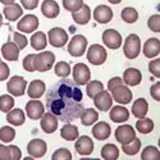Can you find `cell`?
I'll return each instance as SVG.
<instances>
[{
	"label": "cell",
	"instance_id": "52",
	"mask_svg": "<svg viewBox=\"0 0 160 160\" xmlns=\"http://www.w3.org/2000/svg\"><path fill=\"white\" fill-rule=\"evenodd\" d=\"M0 160H10V149H9V146L0 145Z\"/></svg>",
	"mask_w": 160,
	"mask_h": 160
},
{
	"label": "cell",
	"instance_id": "5",
	"mask_svg": "<svg viewBox=\"0 0 160 160\" xmlns=\"http://www.w3.org/2000/svg\"><path fill=\"white\" fill-rule=\"evenodd\" d=\"M87 40L82 35H76L72 37L71 42L68 44V52L72 57H82L86 51Z\"/></svg>",
	"mask_w": 160,
	"mask_h": 160
},
{
	"label": "cell",
	"instance_id": "30",
	"mask_svg": "<svg viewBox=\"0 0 160 160\" xmlns=\"http://www.w3.org/2000/svg\"><path fill=\"white\" fill-rule=\"evenodd\" d=\"M4 16L8 21H17L22 14H23V9L19 4H10V5H7L4 8Z\"/></svg>",
	"mask_w": 160,
	"mask_h": 160
},
{
	"label": "cell",
	"instance_id": "50",
	"mask_svg": "<svg viewBox=\"0 0 160 160\" xmlns=\"http://www.w3.org/2000/svg\"><path fill=\"white\" fill-rule=\"evenodd\" d=\"M21 4L24 9L32 10L38 5V0H21Z\"/></svg>",
	"mask_w": 160,
	"mask_h": 160
},
{
	"label": "cell",
	"instance_id": "17",
	"mask_svg": "<svg viewBox=\"0 0 160 160\" xmlns=\"http://www.w3.org/2000/svg\"><path fill=\"white\" fill-rule=\"evenodd\" d=\"M41 119V128L45 133H54L58 128V118L51 113H44Z\"/></svg>",
	"mask_w": 160,
	"mask_h": 160
},
{
	"label": "cell",
	"instance_id": "29",
	"mask_svg": "<svg viewBox=\"0 0 160 160\" xmlns=\"http://www.w3.org/2000/svg\"><path fill=\"white\" fill-rule=\"evenodd\" d=\"M79 118H81V122L85 127L87 126H92L94 123L98 122L99 119V113L94 109V108H87V109H83L82 114L79 115Z\"/></svg>",
	"mask_w": 160,
	"mask_h": 160
},
{
	"label": "cell",
	"instance_id": "38",
	"mask_svg": "<svg viewBox=\"0 0 160 160\" xmlns=\"http://www.w3.org/2000/svg\"><path fill=\"white\" fill-rule=\"evenodd\" d=\"M16 137V131L12 127H2L0 128V140L3 142H12Z\"/></svg>",
	"mask_w": 160,
	"mask_h": 160
},
{
	"label": "cell",
	"instance_id": "22",
	"mask_svg": "<svg viewBox=\"0 0 160 160\" xmlns=\"http://www.w3.org/2000/svg\"><path fill=\"white\" fill-rule=\"evenodd\" d=\"M142 74L136 68H127L123 73V81L128 86H137L141 83Z\"/></svg>",
	"mask_w": 160,
	"mask_h": 160
},
{
	"label": "cell",
	"instance_id": "53",
	"mask_svg": "<svg viewBox=\"0 0 160 160\" xmlns=\"http://www.w3.org/2000/svg\"><path fill=\"white\" fill-rule=\"evenodd\" d=\"M123 83H124V82H123L122 78L114 77V78H112L110 81L108 82V88H109V91H112L114 87H117V86H119V85H123Z\"/></svg>",
	"mask_w": 160,
	"mask_h": 160
},
{
	"label": "cell",
	"instance_id": "21",
	"mask_svg": "<svg viewBox=\"0 0 160 160\" xmlns=\"http://www.w3.org/2000/svg\"><path fill=\"white\" fill-rule=\"evenodd\" d=\"M110 133H112V128L106 122H99L94 126V128H92V135H94V137L99 141L106 140L110 136Z\"/></svg>",
	"mask_w": 160,
	"mask_h": 160
},
{
	"label": "cell",
	"instance_id": "26",
	"mask_svg": "<svg viewBox=\"0 0 160 160\" xmlns=\"http://www.w3.org/2000/svg\"><path fill=\"white\" fill-rule=\"evenodd\" d=\"M7 121L8 123H10L12 126H22L26 121V117H24V112L19 108L16 109H10L7 113Z\"/></svg>",
	"mask_w": 160,
	"mask_h": 160
},
{
	"label": "cell",
	"instance_id": "8",
	"mask_svg": "<svg viewBox=\"0 0 160 160\" xmlns=\"http://www.w3.org/2000/svg\"><path fill=\"white\" fill-rule=\"evenodd\" d=\"M26 86H27V82L26 79L21 76H14L9 79V82L7 85L8 92L10 95H14V96H22L24 95V91H26Z\"/></svg>",
	"mask_w": 160,
	"mask_h": 160
},
{
	"label": "cell",
	"instance_id": "42",
	"mask_svg": "<svg viewBox=\"0 0 160 160\" xmlns=\"http://www.w3.org/2000/svg\"><path fill=\"white\" fill-rule=\"evenodd\" d=\"M83 5V0H63V7L68 12H76Z\"/></svg>",
	"mask_w": 160,
	"mask_h": 160
},
{
	"label": "cell",
	"instance_id": "33",
	"mask_svg": "<svg viewBox=\"0 0 160 160\" xmlns=\"http://www.w3.org/2000/svg\"><path fill=\"white\" fill-rule=\"evenodd\" d=\"M60 136L67 141H74L78 137V128L72 124H65L60 129Z\"/></svg>",
	"mask_w": 160,
	"mask_h": 160
},
{
	"label": "cell",
	"instance_id": "41",
	"mask_svg": "<svg viewBox=\"0 0 160 160\" xmlns=\"http://www.w3.org/2000/svg\"><path fill=\"white\" fill-rule=\"evenodd\" d=\"M55 74L59 77H68L71 74V65L67 62H59L55 65Z\"/></svg>",
	"mask_w": 160,
	"mask_h": 160
},
{
	"label": "cell",
	"instance_id": "39",
	"mask_svg": "<svg viewBox=\"0 0 160 160\" xmlns=\"http://www.w3.org/2000/svg\"><path fill=\"white\" fill-rule=\"evenodd\" d=\"M13 106H14V99L10 95L0 96V112L8 113L10 109H13Z\"/></svg>",
	"mask_w": 160,
	"mask_h": 160
},
{
	"label": "cell",
	"instance_id": "37",
	"mask_svg": "<svg viewBox=\"0 0 160 160\" xmlns=\"http://www.w3.org/2000/svg\"><path fill=\"white\" fill-rule=\"evenodd\" d=\"M122 19L126 23H135L138 19V13L135 8H124L122 10Z\"/></svg>",
	"mask_w": 160,
	"mask_h": 160
},
{
	"label": "cell",
	"instance_id": "34",
	"mask_svg": "<svg viewBox=\"0 0 160 160\" xmlns=\"http://www.w3.org/2000/svg\"><path fill=\"white\" fill-rule=\"evenodd\" d=\"M136 128L142 135H148V133L152 132V129H154V122L150 118H145V117L140 118V121H137Z\"/></svg>",
	"mask_w": 160,
	"mask_h": 160
},
{
	"label": "cell",
	"instance_id": "18",
	"mask_svg": "<svg viewBox=\"0 0 160 160\" xmlns=\"http://www.w3.org/2000/svg\"><path fill=\"white\" fill-rule=\"evenodd\" d=\"M94 18L98 23H101V24L109 23L113 18V10L106 5H99L94 10Z\"/></svg>",
	"mask_w": 160,
	"mask_h": 160
},
{
	"label": "cell",
	"instance_id": "47",
	"mask_svg": "<svg viewBox=\"0 0 160 160\" xmlns=\"http://www.w3.org/2000/svg\"><path fill=\"white\" fill-rule=\"evenodd\" d=\"M149 71L155 76V77H160V59H154L150 62L149 64Z\"/></svg>",
	"mask_w": 160,
	"mask_h": 160
},
{
	"label": "cell",
	"instance_id": "23",
	"mask_svg": "<svg viewBox=\"0 0 160 160\" xmlns=\"http://www.w3.org/2000/svg\"><path fill=\"white\" fill-rule=\"evenodd\" d=\"M2 55L4 57L5 60L16 62L18 59V57H19V49H18V46L14 42L8 41L2 48Z\"/></svg>",
	"mask_w": 160,
	"mask_h": 160
},
{
	"label": "cell",
	"instance_id": "10",
	"mask_svg": "<svg viewBox=\"0 0 160 160\" xmlns=\"http://www.w3.org/2000/svg\"><path fill=\"white\" fill-rule=\"evenodd\" d=\"M112 98L118 102V104H122V105H127L131 102L132 100V92L131 90L123 83V85H119L117 87H114L112 90Z\"/></svg>",
	"mask_w": 160,
	"mask_h": 160
},
{
	"label": "cell",
	"instance_id": "36",
	"mask_svg": "<svg viewBox=\"0 0 160 160\" xmlns=\"http://www.w3.org/2000/svg\"><path fill=\"white\" fill-rule=\"evenodd\" d=\"M86 85H87L86 92L90 99H94L96 96V94H99L101 90H104V85L100 81H88Z\"/></svg>",
	"mask_w": 160,
	"mask_h": 160
},
{
	"label": "cell",
	"instance_id": "20",
	"mask_svg": "<svg viewBox=\"0 0 160 160\" xmlns=\"http://www.w3.org/2000/svg\"><path fill=\"white\" fill-rule=\"evenodd\" d=\"M109 117L114 123H124V122L128 121V118H129V112L127 110V108H124V106L117 105L110 110Z\"/></svg>",
	"mask_w": 160,
	"mask_h": 160
},
{
	"label": "cell",
	"instance_id": "28",
	"mask_svg": "<svg viewBox=\"0 0 160 160\" xmlns=\"http://www.w3.org/2000/svg\"><path fill=\"white\" fill-rule=\"evenodd\" d=\"M148 110H149V104L143 98H140L137 99L132 105V114L135 115L136 118H143L148 114Z\"/></svg>",
	"mask_w": 160,
	"mask_h": 160
},
{
	"label": "cell",
	"instance_id": "45",
	"mask_svg": "<svg viewBox=\"0 0 160 160\" xmlns=\"http://www.w3.org/2000/svg\"><path fill=\"white\" fill-rule=\"evenodd\" d=\"M13 38H14V44L18 46L19 50H23L26 46H27V38H26L24 35L14 32V33H13Z\"/></svg>",
	"mask_w": 160,
	"mask_h": 160
},
{
	"label": "cell",
	"instance_id": "56",
	"mask_svg": "<svg viewBox=\"0 0 160 160\" xmlns=\"http://www.w3.org/2000/svg\"><path fill=\"white\" fill-rule=\"evenodd\" d=\"M2 26H3V16L0 14V28H2Z\"/></svg>",
	"mask_w": 160,
	"mask_h": 160
},
{
	"label": "cell",
	"instance_id": "14",
	"mask_svg": "<svg viewBox=\"0 0 160 160\" xmlns=\"http://www.w3.org/2000/svg\"><path fill=\"white\" fill-rule=\"evenodd\" d=\"M27 151L28 154L33 158V159H38V158H42L46 151H48V145L44 140L41 138H35L32 140L28 146H27Z\"/></svg>",
	"mask_w": 160,
	"mask_h": 160
},
{
	"label": "cell",
	"instance_id": "32",
	"mask_svg": "<svg viewBox=\"0 0 160 160\" xmlns=\"http://www.w3.org/2000/svg\"><path fill=\"white\" fill-rule=\"evenodd\" d=\"M31 45L35 50H42L48 45V38L44 32H36L31 37Z\"/></svg>",
	"mask_w": 160,
	"mask_h": 160
},
{
	"label": "cell",
	"instance_id": "49",
	"mask_svg": "<svg viewBox=\"0 0 160 160\" xmlns=\"http://www.w3.org/2000/svg\"><path fill=\"white\" fill-rule=\"evenodd\" d=\"M8 77H9V67L4 62H0V81H4Z\"/></svg>",
	"mask_w": 160,
	"mask_h": 160
},
{
	"label": "cell",
	"instance_id": "12",
	"mask_svg": "<svg viewBox=\"0 0 160 160\" xmlns=\"http://www.w3.org/2000/svg\"><path fill=\"white\" fill-rule=\"evenodd\" d=\"M38 27V18L33 14H27L24 16L18 23H17V28L21 32L24 33H32Z\"/></svg>",
	"mask_w": 160,
	"mask_h": 160
},
{
	"label": "cell",
	"instance_id": "27",
	"mask_svg": "<svg viewBox=\"0 0 160 160\" xmlns=\"http://www.w3.org/2000/svg\"><path fill=\"white\" fill-rule=\"evenodd\" d=\"M27 94L31 99H40L45 94V83L40 81V79H35V81L30 83Z\"/></svg>",
	"mask_w": 160,
	"mask_h": 160
},
{
	"label": "cell",
	"instance_id": "40",
	"mask_svg": "<svg viewBox=\"0 0 160 160\" xmlns=\"http://www.w3.org/2000/svg\"><path fill=\"white\" fill-rule=\"evenodd\" d=\"M159 150L155 148V146H148L141 154V159L142 160H158L159 159Z\"/></svg>",
	"mask_w": 160,
	"mask_h": 160
},
{
	"label": "cell",
	"instance_id": "31",
	"mask_svg": "<svg viewBox=\"0 0 160 160\" xmlns=\"http://www.w3.org/2000/svg\"><path fill=\"white\" fill-rule=\"evenodd\" d=\"M101 158L105 160H118L119 158V150L115 145L113 143H108L102 146L101 149Z\"/></svg>",
	"mask_w": 160,
	"mask_h": 160
},
{
	"label": "cell",
	"instance_id": "24",
	"mask_svg": "<svg viewBox=\"0 0 160 160\" xmlns=\"http://www.w3.org/2000/svg\"><path fill=\"white\" fill-rule=\"evenodd\" d=\"M72 17H73L76 23H78V24H86V23L90 22V18H91V9H90L88 5L83 4L78 10L72 13Z\"/></svg>",
	"mask_w": 160,
	"mask_h": 160
},
{
	"label": "cell",
	"instance_id": "43",
	"mask_svg": "<svg viewBox=\"0 0 160 160\" xmlns=\"http://www.w3.org/2000/svg\"><path fill=\"white\" fill-rule=\"evenodd\" d=\"M72 154L68 149H58L51 156V160H71Z\"/></svg>",
	"mask_w": 160,
	"mask_h": 160
},
{
	"label": "cell",
	"instance_id": "48",
	"mask_svg": "<svg viewBox=\"0 0 160 160\" xmlns=\"http://www.w3.org/2000/svg\"><path fill=\"white\" fill-rule=\"evenodd\" d=\"M9 149H10V160H19V159H22V152H21V150L17 148V146L10 145Z\"/></svg>",
	"mask_w": 160,
	"mask_h": 160
},
{
	"label": "cell",
	"instance_id": "51",
	"mask_svg": "<svg viewBox=\"0 0 160 160\" xmlns=\"http://www.w3.org/2000/svg\"><path fill=\"white\" fill-rule=\"evenodd\" d=\"M150 94H151V96H152L154 100L160 101V82H158V83H155V85L151 86Z\"/></svg>",
	"mask_w": 160,
	"mask_h": 160
},
{
	"label": "cell",
	"instance_id": "16",
	"mask_svg": "<svg viewBox=\"0 0 160 160\" xmlns=\"http://www.w3.org/2000/svg\"><path fill=\"white\" fill-rule=\"evenodd\" d=\"M94 102H95V106L99 110L108 112L112 108V105H113V98H112V95L109 94L108 91L101 90L99 94H96V96L94 98Z\"/></svg>",
	"mask_w": 160,
	"mask_h": 160
},
{
	"label": "cell",
	"instance_id": "13",
	"mask_svg": "<svg viewBox=\"0 0 160 160\" xmlns=\"http://www.w3.org/2000/svg\"><path fill=\"white\" fill-rule=\"evenodd\" d=\"M102 42L109 49L115 50L122 45V36L115 30H106L102 33Z\"/></svg>",
	"mask_w": 160,
	"mask_h": 160
},
{
	"label": "cell",
	"instance_id": "7",
	"mask_svg": "<svg viewBox=\"0 0 160 160\" xmlns=\"http://www.w3.org/2000/svg\"><path fill=\"white\" fill-rule=\"evenodd\" d=\"M91 78V72L88 67L83 63H78L73 68V81L77 86H83L86 85Z\"/></svg>",
	"mask_w": 160,
	"mask_h": 160
},
{
	"label": "cell",
	"instance_id": "3",
	"mask_svg": "<svg viewBox=\"0 0 160 160\" xmlns=\"http://www.w3.org/2000/svg\"><path fill=\"white\" fill-rule=\"evenodd\" d=\"M123 51H124V55L128 59L137 58L140 51H141V40H140V37L135 33L127 36L126 41H124V46H123Z\"/></svg>",
	"mask_w": 160,
	"mask_h": 160
},
{
	"label": "cell",
	"instance_id": "54",
	"mask_svg": "<svg viewBox=\"0 0 160 160\" xmlns=\"http://www.w3.org/2000/svg\"><path fill=\"white\" fill-rule=\"evenodd\" d=\"M0 3H3L4 5H10V4H14L16 0H0Z\"/></svg>",
	"mask_w": 160,
	"mask_h": 160
},
{
	"label": "cell",
	"instance_id": "4",
	"mask_svg": "<svg viewBox=\"0 0 160 160\" xmlns=\"http://www.w3.org/2000/svg\"><path fill=\"white\" fill-rule=\"evenodd\" d=\"M108 52L101 45H91L87 50V60L94 65H101L106 62Z\"/></svg>",
	"mask_w": 160,
	"mask_h": 160
},
{
	"label": "cell",
	"instance_id": "2",
	"mask_svg": "<svg viewBox=\"0 0 160 160\" xmlns=\"http://www.w3.org/2000/svg\"><path fill=\"white\" fill-rule=\"evenodd\" d=\"M55 63V55L51 51H44L40 54H35L33 58V65L35 71L37 72H48L52 68V64Z\"/></svg>",
	"mask_w": 160,
	"mask_h": 160
},
{
	"label": "cell",
	"instance_id": "46",
	"mask_svg": "<svg viewBox=\"0 0 160 160\" xmlns=\"http://www.w3.org/2000/svg\"><path fill=\"white\" fill-rule=\"evenodd\" d=\"M33 58L35 54H30L23 59V68L27 72H35V65H33Z\"/></svg>",
	"mask_w": 160,
	"mask_h": 160
},
{
	"label": "cell",
	"instance_id": "44",
	"mask_svg": "<svg viewBox=\"0 0 160 160\" xmlns=\"http://www.w3.org/2000/svg\"><path fill=\"white\" fill-rule=\"evenodd\" d=\"M148 26L152 32H160V16L159 14H154L149 18L148 21Z\"/></svg>",
	"mask_w": 160,
	"mask_h": 160
},
{
	"label": "cell",
	"instance_id": "6",
	"mask_svg": "<svg viewBox=\"0 0 160 160\" xmlns=\"http://www.w3.org/2000/svg\"><path fill=\"white\" fill-rule=\"evenodd\" d=\"M48 36H49V44L52 45L54 48H63L68 42V33H67L65 30L60 27L51 28L48 32Z\"/></svg>",
	"mask_w": 160,
	"mask_h": 160
},
{
	"label": "cell",
	"instance_id": "25",
	"mask_svg": "<svg viewBox=\"0 0 160 160\" xmlns=\"http://www.w3.org/2000/svg\"><path fill=\"white\" fill-rule=\"evenodd\" d=\"M41 13L46 18H55L59 14V5L55 0H45L41 5Z\"/></svg>",
	"mask_w": 160,
	"mask_h": 160
},
{
	"label": "cell",
	"instance_id": "9",
	"mask_svg": "<svg viewBox=\"0 0 160 160\" xmlns=\"http://www.w3.org/2000/svg\"><path fill=\"white\" fill-rule=\"evenodd\" d=\"M135 137H136V131L132 126L123 124L115 129V140L121 145H126L131 142Z\"/></svg>",
	"mask_w": 160,
	"mask_h": 160
},
{
	"label": "cell",
	"instance_id": "35",
	"mask_svg": "<svg viewBox=\"0 0 160 160\" xmlns=\"http://www.w3.org/2000/svg\"><path fill=\"white\" fill-rule=\"evenodd\" d=\"M122 149H123L124 154H127V155H129V156H133V155H136V154L140 151V149H141V141L135 137L131 142L123 145Z\"/></svg>",
	"mask_w": 160,
	"mask_h": 160
},
{
	"label": "cell",
	"instance_id": "11",
	"mask_svg": "<svg viewBox=\"0 0 160 160\" xmlns=\"http://www.w3.org/2000/svg\"><path fill=\"white\" fill-rule=\"evenodd\" d=\"M76 151L82 155V156H88L92 154V151H94V141H92L88 136H81V137H77L76 140Z\"/></svg>",
	"mask_w": 160,
	"mask_h": 160
},
{
	"label": "cell",
	"instance_id": "15",
	"mask_svg": "<svg viewBox=\"0 0 160 160\" xmlns=\"http://www.w3.org/2000/svg\"><path fill=\"white\" fill-rule=\"evenodd\" d=\"M26 113H27L28 118H31L32 121H36V119L41 118L42 114L45 113V106L41 101L32 99L31 101L27 102V105H26Z\"/></svg>",
	"mask_w": 160,
	"mask_h": 160
},
{
	"label": "cell",
	"instance_id": "55",
	"mask_svg": "<svg viewBox=\"0 0 160 160\" xmlns=\"http://www.w3.org/2000/svg\"><path fill=\"white\" fill-rule=\"evenodd\" d=\"M108 2L112 3V4H119V3L122 2V0H108Z\"/></svg>",
	"mask_w": 160,
	"mask_h": 160
},
{
	"label": "cell",
	"instance_id": "1",
	"mask_svg": "<svg viewBox=\"0 0 160 160\" xmlns=\"http://www.w3.org/2000/svg\"><path fill=\"white\" fill-rule=\"evenodd\" d=\"M82 100L83 94L74 81L68 77H62L48 90L45 105L49 113L54 114L59 121L71 123L82 114L85 109Z\"/></svg>",
	"mask_w": 160,
	"mask_h": 160
},
{
	"label": "cell",
	"instance_id": "19",
	"mask_svg": "<svg viewBox=\"0 0 160 160\" xmlns=\"http://www.w3.org/2000/svg\"><path fill=\"white\" fill-rule=\"evenodd\" d=\"M160 51V41L159 38L151 37L149 40H146V42L143 44V54L146 58H155L159 55Z\"/></svg>",
	"mask_w": 160,
	"mask_h": 160
}]
</instances>
